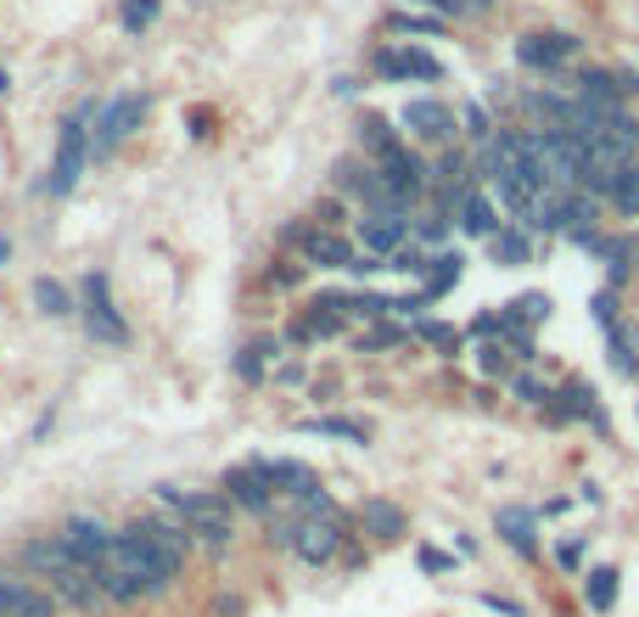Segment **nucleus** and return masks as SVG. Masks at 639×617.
I'll list each match as a JSON object with an SVG mask.
<instances>
[{"label":"nucleus","mask_w":639,"mask_h":617,"mask_svg":"<svg viewBox=\"0 0 639 617\" xmlns=\"http://www.w3.org/2000/svg\"><path fill=\"white\" fill-rule=\"evenodd\" d=\"M185 556H191V534L180 528V522H158V516H135L129 528L113 534V550H107V561L124 567L146 595L174 590Z\"/></svg>","instance_id":"1"},{"label":"nucleus","mask_w":639,"mask_h":617,"mask_svg":"<svg viewBox=\"0 0 639 617\" xmlns=\"http://www.w3.org/2000/svg\"><path fill=\"white\" fill-rule=\"evenodd\" d=\"M158 500H163V505H174L180 528H185L191 539H203V545H214V550H225V545L236 539V511H230V500H225V494H214V489H203V494L158 489Z\"/></svg>","instance_id":"2"},{"label":"nucleus","mask_w":639,"mask_h":617,"mask_svg":"<svg viewBox=\"0 0 639 617\" xmlns=\"http://www.w3.org/2000/svg\"><path fill=\"white\" fill-rule=\"evenodd\" d=\"M84 118H90V107L73 113V118L62 124V135H57L52 180H45V192H52V197H68L73 185H79V174H84V163H90V129H84Z\"/></svg>","instance_id":"3"},{"label":"nucleus","mask_w":639,"mask_h":617,"mask_svg":"<svg viewBox=\"0 0 639 617\" xmlns=\"http://www.w3.org/2000/svg\"><path fill=\"white\" fill-rule=\"evenodd\" d=\"M84 325H90L95 343H113V349L129 343V325H124V315L113 309V287H107L102 270L84 275Z\"/></svg>","instance_id":"4"},{"label":"nucleus","mask_w":639,"mask_h":617,"mask_svg":"<svg viewBox=\"0 0 639 617\" xmlns=\"http://www.w3.org/2000/svg\"><path fill=\"white\" fill-rule=\"evenodd\" d=\"M140 118H146V96H118V102H107V107H102V124H95V140H90V158H113L124 140L140 129Z\"/></svg>","instance_id":"5"},{"label":"nucleus","mask_w":639,"mask_h":617,"mask_svg":"<svg viewBox=\"0 0 639 617\" xmlns=\"http://www.w3.org/2000/svg\"><path fill=\"white\" fill-rule=\"evenodd\" d=\"M370 68L381 79H421V84L444 79V62H437L432 52H421V45H381V52L370 57Z\"/></svg>","instance_id":"6"},{"label":"nucleus","mask_w":639,"mask_h":617,"mask_svg":"<svg viewBox=\"0 0 639 617\" xmlns=\"http://www.w3.org/2000/svg\"><path fill=\"white\" fill-rule=\"evenodd\" d=\"M578 57V34H522L516 39V62L522 68H533V73H556V68H567Z\"/></svg>","instance_id":"7"},{"label":"nucleus","mask_w":639,"mask_h":617,"mask_svg":"<svg viewBox=\"0 0 639 617\" xmlns=\"http://www.w3.org/2000/svg\"><path fill=\"white\" fill-rule=\"evenodd\" d=\"M292 248H298L304 264H315V270H349L354 264V242L331 225H304V236Z\"/></svg>","instance_id":"8"},{"label":"nucleus","mask_w":639,"mask_h":617,"mask_svg":"<svg viewBox=\"0 0 639 617\" xmlns=\"http://www.w3.org/2000/svg\"><path fill=\"white\" fill-rule=\"evenodd\" d=\"M342 516H298V539H292V550H298L309 567H326V561H336V550H342Z\"/></svg>","instance_id":"9"},{"label":"nucleus","mask_w":639,"mask_h":617,"mask_svg":"<svg viewBox=\"0 0 639 617\" xmlns=\"http://www.w3.org/2000/svg\"><path fill=\"white\" fill-rule=\"evenodd\" d=\"M57 539L68 545V556H73L79 567H90V573H95V567L107 561V550H113V534L102 528V516H68V528H62Z\"/></svg>","instance_id":"10"},{"label":"nucleus","mask_w":639,"mask_h":617,"mask_svg":"<svg viewBox=\"0 0 639 617\" xmlns=\"http://www.w3.org/2000/svg\"><path fill=\"white\" fill-rule=\"evenodd\" d=\"M0 617H57V595L23 584L12 567H0Z\"/></svg>","instance_id":"11"},{"label":"nucleus","mask_w":639,"mask_h":617,"mask_svg":"<svg viewBox=\"0 0 639 617\" xmlns=\"http://www.w3.org/2000/svg\"><path fill=\"white\" fill-rule=\"evenodd\" d=\"M225 500L241 505V511H253V516H270L275 489H270V478H264V466H259V460H253V466H230V471H225Z\"/></svg>","instance_id":"12"},{"label":"nucleus","mask_w":639,"mask_h":617,"mask_svg":"<svg viewBox=\"0 0 639 617\" xmlns=\"http://www.w3.org/2000/svg\"><path fill=\"white\" fill-rule=\"evenodd\" d=\"M399 124H404L415 140H455V113L437 102V96H415V102H404Z\"/></svg>","instance_id":"13"},{"label":"nucleus","mask_w":639,"mask_h":617,"mask_svg":"<svg viewBox=\"0 0 639 617\" xmlns=\"http://www.w3.org/2000/svg\"><path fill=\"white\" fill-rule=\"evenodd\" d=\"M410 242V214H365L360 219V248L376 259H392Z\"/></svg>","instance_id":"14"},{"label":"nucleus","mask_w":639,"mask_h":617,"mask_svg":"<svg viewBox=\"0 0 639 617\" xmlns=\"http://www.w3.org/2000/svg\"><path fill=\"white\" fill-rule=\"evenodd\" d=\"M545 410H550V421H595L601 433H606V415H601V393L589 388V382H567V388H556Z\"/></svg>","instance_id":"15"},{"label":"nucleus","mask_w":639,"mask_h":617,"mask_svg":"<svg viewBox=\"0 0 639 617\" xmlns=\"http://www.w3.org/2000/svg\"><path fill=\"white\" fill-rule=\"evenodd\" d=\"M494 528L505 534V545L522 556V561H538V511H522V505H500Z\"/></svg>","instance_id":"16"},{"label":"nucleus","mask_w":639,"mask_h":617,"mask_svg":"<svg viewBox=\"0 0 639 617\" xmlns=\"http://www.w3.org/2000/svg\"><path fill=\"white\" fill-rule=\"evenodd\" d=\"M18 561L28 567L34 579H45V584H52L57 573H68V567H79V561L68 556V545H62V539H28V545L18 550Z\"/></svg>","instance_id":"17"},{"label":"nucleus","mask_w":639,"mask_h":617,"mask_svg":"<svg viewBox=\"0 0 639 617\" xmlns=\"http://www.w3.org/2000/svg\"><path fill=\"white\" fill-rule=\"evenodd\" d=\"M360 522H365V534L381 539V545H399V539L410 534V516L392 505V500H365V505H360Z\"/></svg>","instance_id":"18"},{"label":"nucleus","mask_w":639,"mask_h":617,"mask_svg":"<svg viewBox=\"0 0 639 617\" xmlns=\"http://www.w3.org/2000/svg\"><path fill=\"white\" fill-rule=\"evenodd\" d=\"M455 219H460V230L466 236H494L505 219H500V208L494 203H488L482 192H477V185H471V192H460V203H455Z\"/></svg>","instance_id":"19"},{"label":"nucleus","mask_w":639,"mask_h":617,"mask_svg":"<svg viewBox=\"0 0 639 617\" xmlns=\"http://www.w3.org/2000/svg\"><path fill=\"white\" fill-rule=\"evenodd\" d=\"M264 466V478H270V489L275 494H292V500H304V494H315L320 483H315V471L304 466V460H259Z\"/></svg>","instance_id":"20"},{"label":"nucleus","mask_w":639,"mask_h":617,"mask_svg":"<svg viewBox=\"0 0 639 617\" xmlns=\"http://www.w3.org/2000/svg\"><path fill=\"white\" fill-rule=\"evenodd\" d=\"M589 253H595L601 264H612V287H623L628 270H639V236H601Z\"/></svg>","instance_id":"21"},{"label":"nucleus","mask_w":639,"mask_h":617,"mask_svg":"<svg viewBox=\"0 0 639 617\" xmlns=\"http://www.w3.org/2000/svg\"><path fill=\"white\" fill-rule=\"evenodd\" d=\"M572 90L583 102H595V107H623V90H617V73L612 68H578V79H572Z\"/></svg>","instance_id":"22"},{"label":"nucleus","mask_w":639,"mask_h":617,"mask_svg":"<svg viewBox=\"0 0 639 617\" xmlns=\"http://www.w3.org/2000/svg\"><path fill=\"white\" fill-rule=\"evenodd\" d=\"M460 270H466L460 253H426V270H421V293H426V304L444 298L455 281H460Z\"/></svg>","instance_id":"23"},{"label":"nucleus","mask_w":639,"mask_h":617,"mask_svg":"<svg viewBox=\"0 0 639 617\" xmlns=\"http://www.w3.org/2000/svg\"><path fill=\"white\" fill-rule=\"evenodd\" d=\"M336 331H342V315L326 309V304H309L298 320L286 325V338H292V343H320V338H336Z\"/></svg>","instance_id":"24"},{"label":"nucleus","mask_w":639,"mask_h":617,"mask_svg":"<svg viewBox=\"0 0 639 617\" xmlns=\"http://www.w3.org/2000/svg\"><path fill=\"white\" fill-rule=\"evenodd\" d=\"M488 248H494V259L511 264V270L533 264V242H527V230H522V225H500L494 236H488Z\"/></svg>","instance_id":"25"},{"label":"nucleus","mask_w":639,"mask_h":617,"mask_svg":"<svg viewBox=\"0 0 639 617\" xmlns=\"http://www.w3.org/2000/svg\"><path fill=\"white\" fill-rule=\"evenodd\" d=\"M399 140H404V135L392 129L381 113H365V118H360V147H365V158H370V163H376V158H387L392 147H399Z\"/></svg>","instance_id":"26"},{"label":"nucleus","mask_w":639,"mask_h":617,"mask_svg":"<svg viewBox=\"0 0 639 617\" xmlns=\"http://www.w3.org/2000/svg\"><path fill=\"white\" fill-rule=\"evenodd\" d=\"M583 601H589V612H612L617 606V567H589L583 573Z\"/></svg>","instance_id":"27"},{"label":"nucleus","mask_w":639,"mask_h":617,"mask_svg":"<svg viewBox=\"0 0 639 617\" xmlns=\"http://www.w3.org/2000/svg\"><path fill=\"white\" fill-rule=\"evenodd\" d=\"M449 236V208H421V214H410V242H421L426 253L437 248Z\"/></svg>","instance_id":"28"},{"label":"nucleus","mask_w":639,"mask_h":617,"mask_svg":"<svg viewBox=\"0 0 639 617\" xmlns=\"http://www.w3.org/2000/svg\"><path fill=\"white\" fill-rule=\"evenodd\" d=\"M304 433H320V438H349V444H370V426H365V421H342V415H315V421H304Z\"/></svg>","instance_id":"29"},{"label":"nucleus","mask_w":639,"mask_h":617,"mask_svg":"<svg viewBox=\"0 0 639 617\" xmlns=\"http://www.w3.org/2000/svg\"><path fill=\"white\" fill-rule=\"evenodd\" d=\"M612 365L623 376H639V320L634 325H612Z\"/></svg>","instance_id":"30"},{"label":"nucleus","mask_w":639,"mask_h":617,"mask_svg":"<svg viewBox=\"0 0 639 617\" xmlns=\"http://www.w3.org/2000/svg\"><path fill=\"white\" fill-rule=\"evenodd\" d=\"M34 304H39V315H52V320L73 315V293L62 287V281H52V275H39V281H34Z\"/></svg>","instance_id":"31"},{"label":"nucleus","mask_w":639,"mask_h":617,"mask_svg":"<svg viewBox=\"0 0 639 617\" xmlns=\"http://www.w3.org/2000/svg\"><path fill=\"white\" fill-rule=\"evenodd\" d=\"M410 338H421L426 349L449 354V359L460 354V331H455V325H444V320H415V325H410Z\"/></svg>","instance_id":"32"},{"label":"nucleus","mask_w":639,"mask_h":617,"mask_svg":"<svg viewBox=\"0 0 639 617\" xmlns=\"http://www.w3.org/2000/svg\"><path fill=\"white\" fill-rule=\"evenodd\" d=\"M270 354H281V343H275V338H253L248 349L236 354V376H241V382H259V376H264V359H270Z\"/></svg>","instance_id":"33"},{"label":"nucleus","mask_w":639,"mask_h":617,"mask_svg":"<svg viewBox=\"0 0 639 617\" xmlns=\"http://www.w3.org/2000/svg\"><path fill=\"white\" fill-rule=\"evenodd\" d=\"M550 309H556V304H550V293H522V298H516L511 309H500V315H511L516 325H527V331H533V325H545V320H550Z\"/></svg>","instance_id":"34"},{"label":"nucleus","mask_w":639,"mask_h":617,"mask_svg":"<svg viewBox=\"0 0 639 617\" xmlns=\"http://www.w3.org/2000/svg\"><path fill=\"white\" fill-rule=\"evenodd\" d=\"M612 208H623L628 219H639V163H628L617 180H612V192H606Z\"/></svg>","instance_id":"35"},{"label":"nucleus","mask_w":639,"mask_h":617,"mask_svg":"<svg viewBox=\"0 0 639 617\" xmlns=\"http://www.w3.org/2000/svg\"><path fill=\"white\" fill-rule=\"evenodd\" d=\"M511 349L500 343V338H488L482 349H477V370L488 376V382H494V376H500V382H511V359H505Z\"/></svg>","instance_id":"36"},{"label":"nucleus","mask_w":639,"mask_h":617,"mask_svg":"<svg viewBox=\"0 0 639 617\" xmlns=\"http://www.w3.org/2000/svg\"><path fill=\"white\" fill-rule=\"evenodd\" d=\"M158 12H163V0H124V7H118V23H124L129 34H140V28L158 23Z\"/></svg>","instance_id":"37"},{"label":"nucleus","mask_w":639,"mask_h":617,"mask_svg":"<svg viewBox=\"0 0 639 617\" xmlns=\"http://www.w3.org/2000/svg\"><path fill=\"white\" fill-rule=\"evenodd\" d=\"M399 343H410V331H404V325H370V331H360V349H365V354H376V349H399Z\"/></svg>","instance_id":"38"},{"label":"nucleus","mask_w":639,"mask_h":617,"mask_svg":"<svg viewBox=\"0 0 639 617\" xmlns=\"http://www.w3.org/2000/svg\"><path fill=\"white\" fill-rule=\"evenodd\" d=\"M387 270H399V275H410V281H421V270H426V248L421 242H404L399 253L387 259Z\"/></svg>","instance_id":"39"},{"label":"nucleus","mask_w":639,"mask_h":617,"mask_svg":"<svg viewBox=\"0 0 639 617\" xmlns=\"http://www.w3.org/2000/svg\"><path fill=\"white\" fill-rule=\"evenodd\" d=\"M511 393H516L522 404H538V410L550 404V388L538 382V376H527V370H522V376H511Z\"/></svg>","instance_id":"40"},{"label":"nucleus","mask_w":639,"mask_h":617,"mask_svg":"<svg viewBox=\"0 0 639 617\" xmlns=\"http://www.w3.org/2000/svg\"><path fill=\"white\" fill-rule=\"evenodd\" d=\"M444 23L437 18H421V12H392V34H437Z\"/></svg>","instance_id":"41"},{"label":"nucleus","mask_w":639,"mask_h":617,"mask_svg":"<svg viewBox=\"0 0 639 617\" xmlns=\"http://www.w3.org/2000/svg\"><path fill=\"white\" fill-rule=\"evenodd\" d=\"M460 118H466V135H471V140H488V135H494V124H488V113H482L477 102H466Z\"/></svg>","instance_id":"42"},{"label":"nucleus","mask_w":639,"mask_h":617,"mask_svg":"<svg viewBox=\"0 0 639 617\" xmlns=\"http://www.w3.org/2000/svg\"><path fill=\"white\" fill-rule=\"evenodd\" d=\"M589 309H595V320H601L606 331L617 325V293H612V287H606V293H595V298H589Z\"/></svg>","instance_id":"43"},{"label":"nucleus","mask_w":639,"mask_h":617,"mask_svg":"<svg viewBox=\"0 0 639 617\" xmlns=\"http://www.w3.org/2000/svg\"><path fill=\"white\" fill-rule=\"evenodd\" d=\"M421 573H455V556H444V550L421 545Z\"/></svg>","instance_id":"44"},{"label":"nucleus","mask_w":639,"mask_h":617,"mask_svg":"<svg viewBox=\"0 0 639 617\" xmlns=\"http://www.w3.org/2000/svg\"><path fill=\"white\" fill-rule=\"evenodd\" d=\"M410 7H432V12H444V18H466L471 12L466 0H410Z\"/></svg>","instance_id":"45"},{"label":"nucleus","mask_w":639,"mask_h":617,"mask_svg":"<svg viewBox=\"0 0 639 617\" xmlns=\"http://www.w3.org/2000/svg\"><path fill=\"white\" fill-rule=\"evenodd\" d=\"M617 90H623V102L639 96V68H617Z\"/></svg>","instance_id":"46"},{"label":"nucleus","mask_w":639,"mask_h":617,"mask_svg":"<svg viewBox=\"0 0 639 617\" xmlns=\"http://www.w3.org/2000/svg\"><path fill=\"white\" fill-rule=\"evenodd\" d=\"M471 331H477V338H500V315H477Z\"/></svg>","instance_id":"47"},{"label":"nucleus","mask_w":639,"mask_h":617,"mask_svg":"<svg viewBox=\"0 0 639 617\" xmlns=\"http://www.w3.org/2000/svg\"><path fill=\"white\" fill-rule=\"evenodd\" d=\"M482 606H494V612H505V617H522V606L505 601V595H482Z\"/></svg>","instance_id":"48"},{"label":"nucleus","mask_w":639,"mask_h":617,"mask_svg":"<svg viewBox=\"0 0 639 617\" xmlns=\"http://www.w3.org/2000/svg\"><path fill=\"white\" fill-rule=\"evenodd\" d=\"M556 556H561V567H578V556H583V545H578V539H567V545L556 550Z\"/></svg>","instance_id":"49"},{"label":"nucleus","mask_w":639,"mask_h":617,"mask_svg":"<svg viewBox=\"0 0 639 617\" xmlns=\"http://www.w3.org/2000/svg\"><path fill=\"white\" fill-rule=\"evenodd\" d=\"M270 281H275V287H292V281H298V270L281 264V270H270Z\"/></svg>","instance_id":"50"},{"label":"nucleus","mask_w":639,"mask_h":617,"mask_svg":"<svg viewBox=\"0 0 639 617\" xmlns=\"http://www.w3.org/2000/svg\"><path fill=\"white\" fill-rule=\"evenodd\" d=\"M12 264V236H0V270Z\"/></svg>","instance_id":"51"},{"label":"nucleus","mask_w":639,"mask_h":617,"mask_svg":"<svg viewBox=\"0 0 639 617\" xmlns=\"http://www.w3.org/2000/svg\"><path fill=\"white\" fill-rule=\"evenodd\" d=\"M466 7H471V12H488V7H494V0H466Z\"/></svg>","instance_id":"52"}]
</instances>
